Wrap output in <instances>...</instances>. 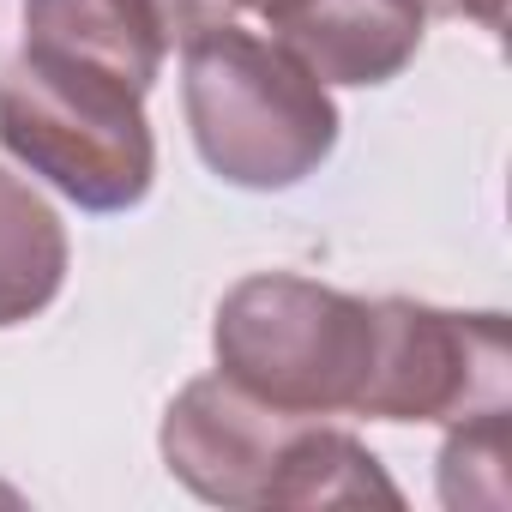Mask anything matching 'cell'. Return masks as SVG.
I'll return each instance as SVG.
<instances>
[{
    "mask_svg": "<svg viewBox=\"0 0 512 512\" xmlns=\"http://www.w3.org/2000/svg\"><path fill=\"white\" fill-rule=\"evenodd\" d=\"M187 55V127L199 157L235 187H296L338 145V109L326 85L284 49L235 25L199 37Z\"/></svg>",
    "mask_w": 512,
    "mask_h": 512,
    "instance_id": "cell-1",
    "label": "cell"
},
{
    "mask_svg": "<svg viewBox=\"0 0 512 512\" xmlns=\"http://www.w3.org/2000/svg\"><path fill=\"white\" fill-rule=\"evenodd\" d=\"M217 362L272 410H356L374 368V308L290 272L247 278L217 308Z\"/></svg>",
    "mask_w": 512,
    "mask_h": 512,
    "instance_id": "cell-2",
    "label": "cell"
},
{
    "mask_svg": "<svg viewBox=\"0 0 512 512\" xmlns=\"http://www.w3.org/2000/svg\"><path fill=\"white\" fill-rule=\"evenodd\" d=\"M0 145L85 211L139 205L157 169L139 91L37 49L0 73Z\"/></svg>",
    "mask_w": 512,
    "mask_h": 512,
    "instance_id": "cell-3",
    "label": "cell"
},
{
    "mask_svg": "<svg viewBox=\"0 0 512 512\" xmlns=\"http://www.w3.org/2000/svg\"><path fill=\"white\" fill-rule=\"evenodd\" d=\"M356 410L386 422H464L482 410H506L500 314L374 302V368Z\"/></svg>",
    "mask_w": 512,
    "mask_h": 512,
    "instance_id": "cell-4",
    "label": "cell"
},
{
    "mask_svg": "<svg viewBox=\"0 0 512 512\" xmlns=\"http://www.w3.org/2000/svg\"><path fill=\"white\" fill-rule=\"evenodd\" d=\"M308 416L272 410L235 380L211 374L193 380L163 422V458L169 470L217 506H272V488L284 476V452Z\"/></svg>",
    "mask_w": 512,
    "mask_h": 512,
    "instance_id": "cell-5",
    "label": "cell"
},
{
    "mask_svg": "<svg viewBox=\"0 0 512 512\" xmlns=\"http://www.w3.org/2000/svg\"><path fill=\"white\" fill-rule=\"evenodd\" d=\"M278 37L320 85H386L422 43V0H302Z\"/></svg>",
    "mask_w": 512,
    "mask_h": 512,
    "instance_id": "cell-6",
    "label": "cell"
},
{
    "mask_svg": "<svg viewBox=\"0 0 512 512\" xmlns=\"http://www.w3.org/2000/svg\"><path fill=\"white\" fill-rule=\"evenodd\" d=\"M25 49L103 73L139 97L163 67V37L145 0H25Z\"/></svg>",
    "mask_w": 512,
    "mask_h": 512,
    "instance_id": "cell-7",
    "label": "cell"
},
{
    "mask_svg": "<svg viewBox=\"0 0 512 512\" xmlns=\"http://www.w3.org/2000/svg\"><path fill=\"white\" fill-rule=\"evenodd\" d=\"M67 278V235L61 217L0 169V326H19L55 302Z\"/></svg>",
    "mask_w": 512,
    "mask_h": 512,
    "instance_id": "cell-8",
    "label": "cell"
},
{
    "mask_svg": "<svg viewBox=\"0 0 512 512\" xmlns=\"http://www.w3.org/2000/svg\"><path fill=\"white\" fill-rule=\"evenodd\" d=\"M356 500L398 506V488L386 482V470L374 464L368 446H356L338 428L302 422L290 452H284V476L272 488V506H356Z\"/></svg>",
    "mask_w": 512,
    "mask_h": 512,
    "instance_id": "cell-9",
    "label": "cell"
},
{
    "mask_svg": "<svg viewBox=\"0 0 512 512\" xmlns=\"http://www.w3.org/2000/svg\"><path fill=\"white\" fill-rule=\"evenodd\" d=\"M145 13H151L163 49H169V43L187 49V43H199V37H211V31L229 25L235 0H145Z\"/></svg>",
    "mask_w": 512,
    "mask_h": 512,
    "instance_id": "cell-10",
    "label": "cell"
},
{
    "mask_svg": "<svg viewBox=\"0 0 512 512\" xmlns=\"http://www.w3.org/2000/svg\"><path fill=\"white\" fill-rule=\"evenodd\" d=\"M422 7H434V13H470L488 31H500V19H506V0H422Z\"/></svg>",
    "mask_w": 512,
    "mask_h": 512,
    "instance_id": "cell-11",
    "label": "cell"
},
{
    "mask_svg": "<svg viewBox=\"0 0 512 512\" xmlns=\"http://www.w3.org/2000/svg\"><path fill=\"white\" fill-rule=\"evenodd\" d=\"M235 7H247V13H260V19L278 25V19H290V13L302 7V0H235Z\"/></svg>",
    "mask_w": 512,
    "mask_h": 512,
    "instance_id": "cell-12",
    "label": "cell"
}]
</instances>
